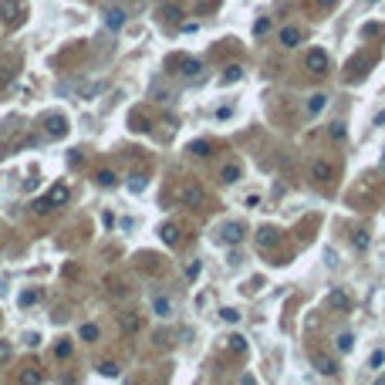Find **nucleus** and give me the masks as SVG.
Segmentation results:
<instances>
[{
    "label": "nucleus",
    "instance_id": "7ed1b4c3",
    "mask_svg": "<svg viewBox=\"0 0 385 385\" xmlns=\"http://www.w3.org/2000/svg\"><path fill=\"white\" fill-rule=\"evenodd\" d=\"M179 200H183L186 206H200V203H203V189L196 183H186L183 189H179Z\"/></svg>",
    "mask_w": 385,
    "mask_h": 385
},
{
    "label": "nucleus",
    "instance_id": "72a5a7b5",
    "mask_svg": "<svg viewBox=\"0 0 385 385\" xmlns=\"http://www.w3.org/2000/svg\"><path fill=\"white\" fill-rule=\"evenodd\" d=\"M10 361V341H0V365Z\"/></svg>",
    "mask_w": 385,
    "mask_h": 385
},
{
    "label": "nucleus",
    "instance_id": "393cba45",
    "mask_svg": "<svg viewBox=\"0 0 385 385\" xmlns=\"http://www.w3.org/2000/svg\"><path fill=\"white\" fill-rule=\"evenodd\" d=\"M54 355H57V358H68V355H71V341H68V338H64V341H57Z\"/></svg>",
    "mask_w": 385,
    "mask_h": 385
},
{
    "label": "nucleus",
    "instance_id": "39448f33",
    "mask_svg": "<svg viewBox=\"0 0 385 385\" xmlns=\"http://www.w3.org/2000/svg\"><path fill=\"white\" fill-rule=\"evenodd\" d=\"M301 37H304V34H301V27H284V31H281V44H284V48H297V44H301Z\"/></svg>",
    "mask_w": 385,
    "mask_h": 385
},
{
    "label": "nucleus",
    "instance_id": "f8f14e48",
    "mask_svg": "<svg viewBox=\"0 0 385 385\" xmlns=\"http://www.w3.org/2000/svg\"><path fill=\"white\" fill-rule=\"evenodd\" d=\"M98 372H102L105 378H119L122 375V369L115 365V361H98Z\"/></svg>",
    "mask_w": 385,
    "mask_h": 385
},
{
    "label": "nucleus",
    "instance_id": "9d476101",
    "mask_svg": "<svg viewBox=\"0 0 385 385\" xmlns=\"http://www.w3.org/2000/svg\"><path fill=\"white\" fill-rule=\"evenodd\" d=\"M220 179H223V183H237V179H240V166H237V162L223 166L220 169Z\"/></svg>",
    "mask_w": 385,
    "mask_h": 385
},
{
    "label": "nucleus",
    "instance_id": "c756f323",
    "mask_svg": "<svg viewBox=\"0 0 385 385\" xmlns=\"http://www.w3.org/2000/svg\"><path fill=\"white\" fill-rule=\"evenodd\" d=\"M31 209H34V213H51L54 206H51L48 200H34V206H31Z\"/></svg>",
    "mask_w": 385,
    "mask_h": 385
},
{
    "label": "nucleus",
    "instance_id": "c9c22d12",
    "mask_svg": "<svg viewBox=\"0 0 385 385\" xmlns=\"http://www.w3.org/2000/svg\"><path fill=\"white\" fill-rule=\"evenodd\" d=\"M331 304L341 307V304H348V301H345V294H338V291H335V294H331Z\"/></svg>",
    "mask_w": 385,
    "mask_h": 385
},
{
    "label": "nucleus",
    "instance_id": "dca6fc26",
    "mask_svg": "<svg viewBox=\"0 0 385 385\" xmlns=\"http://www.w3.org/2000/svg\"><path fill=\"white\" fill-rule=\"evenodd\" d=\"M324 105H328V95H311V102H307V112H311V115H318L321 108H324Z\"/></svg>",
    "mask_w": 385,
    "mask_h": 385
},
{
    "label": "nucleus",
    "instance_id": "6ab92c4d",
    "mask_svg": "<svg viewBox=\"0 0 385 385\" xmlns=\"http://www.w3.org/2000/svg\"><path fill=\"white\" fill-rule=\"evenodd\" d=\"M335 345H338V352H352L355 335H348V331H345V335H338V341H335Z\"/></svg>",
    "mask_w": 385,
    "mask_h": 385
},
{
    "label": "nucleus",
    "instance_id": "9b49d317",
    "mask_svg": "<svg viewBox=\"0 0 385 385\" xmlns=\"http://www.w3.org/2000/svg\"><path fill=\"white\" fill-rule=\"evenodd\" d=\"M108 88V85H105V81H95V85H85V88L78 91L81 98H85V102H88V98H95V95H102V91Z\"/></svg>",
    "mask_w": 385,
    "mask_h": 385
},
{
    "label": "nucleus",
    "instance_id": "5701e85b",
    "mask_svg": "<svg viewBox=\"0 0 385 385\" xmlns=\"http://www.w3.org/2000/svg\"><path fill=\"white\" fill-rule=\"evenodd\" d=\"M226 345L233 348V352H247V341H243L240 335H233V338H226Z\"/></svg>",
    "mask_w": 385,
    "mask_h": 385
},
{
    "label": "nucleus",
    "instance_id": "c85d7f7f",
    "mask_svg": "<svg viewBox=\"0 0 385 385\" xmlns=\"http://www.w3.org/2000/svg\"><path fill=\"white\" fill-rule=\"evenodd\" d=\"M34 301H37V291H24V294H21V307H31Z\"/></svg>",
    "mask_w": 385,
    "mask_h": 385
},
{
    "label": "nucleus",
    "instance_id": "f03ea898",
    "mask_svg": "<svg viewBox=\"0 0 385 385\" xmlns=\"http://www.w3.org/2000/svg\"><path fill=\"white\" fill-rule=\"evenodd\" d=\"M102 17H105V27H108V31H122V27H125V10L122 7H108Z\"/></svg>",
    "mask_w": 385,
    "mask_h": 385
},
{
    "label": "nucleus",
    "instance_id": "ddd939ff",
    "mask_svg": "<svg viewBox=\"0 0 385 385\" xmlns=\"http://www.w3.org/2000/svg\"><path fill=\"white\" fill-rule=\"evenodd\" d=\"M95 183H98V186H105V189H108V186H115V183H119V176H115L112 169H102V172H98V176H95Z\"/></svg>",
    "mask_w": 385,
    "mask_h": 385
},
{
    "label": "nucleus",
    "instance_id": "cd10ccee",
    "mask_svg": "<svg viewBox=\"0 0 385 385\" xmlns=\"http://www.w3.org/2000/svg\"><path fill=\"white\" fill-rule=\"evenodd\" d=\"M257 240H260V247H271L277 237H274V230H260V237H257Z\"/></svg>",
    "mask_w": 385,
    "mask_h": 385
},
{
    "label": "nucleus",
    "instance_id": "473e14b6",
    "mask_svg": "<svg viewBox=\"0 0 385 385\" xmlns=\"http://www.w3.org/2000/svg\"><path fill=\"white\" fill-rule=\"evenodd\" d=\"M267 31H271V21H267V17H260V21L254 24V34H267Z\"/></svg>",
    "mask_w": 385,
    "mask_h": 385
},
{
    "label": "nucleus",
    "instance_id": "4468645a",
    "mask_svg": "<svg viewBox=\"0 0 385 385\" xmlns=\"http://www.w3.org/2000/svg\"><path fill=\"white\" fill-rule=\"evenodd\" d=\"M122 331H128V335H136V331H139V318H136V314H122Z\"/></svg>",
    "mask_w": 385,
    "mask_h": 385
},
{
    "label": "nucleus",
    "instance_id": "0eeeda50",
    "mask_svg": "<svg viewBox=\"0 0 385 385\" xmlns=\"http://www.w3.org/2000/svg\"><path fill=\"white\" fill-rule=\"evenodd\" d=\"M307 68H311V71H324V68H328V54H324V51H311V54H307Z\"/></svg>",
    "mask_w": 385,
    "mask_h": 385
},
{
    "label": "nucleus",
    "instance_id": "2f4dec72",
    "mask_svg": "<svg viewBox=\"0 0 385 385\" xmlns=\"http://www.w3.org/2000/svg\"><path fill=\"white\" fill-rule=\"evenodd\" d=\"M331 139H335V142H341V139H345V125H341V122H335V125H331Z\"/></svg>",
    "mask_w": 385,
    "mask_h": 385
},
{
    "label": "nucleus",
    "instance_id": "7c9ffc66",
    "mask_svg": "<svg viewBox=\"0 0 385 385\" xmlns=\"http://www.w3.org/2000/svg\"><path fill=\"white\" fill-rule=\"evenodd\" d=\"M24 345H27V348H37V345H41V335H37V331H27V335H24Z\"/></svg>",
    "mask_w": 385,
    "mask_h": 385
},
{
    "label": "nucleus",
    "instance_id": "f3484780",
    "mask_svg": "<svg viewBox=\"0 0 385 385\" xmlns=\"http://www.w3.org/2000/svg\"><path fill=\"white\" fill-rule=\"evenodd\" d=\"M41 378H44V375H41L37 369H24V372H21V382H24V385H37Z\"/></svg>",
    "mask_w": 385,
    "mask_h": 385
},
{
    "label": "nucleus",
    "instance_id": "aec40b11",
    "mask_svg": "<svg viewBox=\"0 0 385 385\" xmlns=\"http://www.w3.org/2000/svg\"><path fill=\"white\" fill-rule=\"evenodd\" d=\"M203 71V64L200 61H189V57H186V61H183V74H189V78H196V74H200Z\"/></svg>",
    "mask_w": 385,
    "mask_h": 385
},
{
    "label": "nucleus",
    "instance_id": "20e7f679",
    "mask_svg": "<svg viewBox=\"0 0 385 385\" xmlns=\"http://www.w3.org/2000/svg\"><path fill=\"white\" fill-rule=\"evenodd\" d=\"M152 311H156V318H172V301L162 297V294H156L152 297Z\"/></svg>",
    "mask_w": 385,
    "mask_h": 385
},
{
    "label": "nucleus",
    "instance_id": "412c9836",
    "mask_svg": "<svg viewBox=\"0 0 385 385\" xmlns=\"http://www.w3.org/2000/svg\"><path fill=\"white\" fill-rule=\"evenodd\" d=\"M318 369L324 372V375H335V372H338V365H335L331 358H318Z\"/></svg>",
    "mask_w": 385,
    "mask_h": 385
},
{
    "label": "nucleus",
    "instance_id": "a211bd4d",
    "mask_svg": "<svg viewBox=\"0 0 385 385\" xmlns=\"http://www.w3.org/2000/svg\"><path fill=\"white\" fill-rule=\"evenodd\" d=\"M162 240H166L169 247H172V243L179 240V230H176V226H172V223H166V226H162Z\"/></svg>",
    "mask_w": 385,
    "mask_h": 385
},
{
    "label": "nucleus",
    "instance_id": "2eb2a0df",
    "mask_svg": "<svg viewBox=\"0 0 385 385\" xmlns=\"http://www.w3.org/2000/svg\"><path fill=\"white\" fill-rule=\"evenodd\" d=\"M78 338H81V341H98V328H95V324H81Z\"/></svg>",
    "mask_w": 385,
    "mask_h": 385
},
{
    "label": "nucleus",
    "instance_id": "f257e3e1",
    "mask_svg": "<svg viewBox=\"0 0 385 385\" xmlns=\"http://www.w3.org/2000/svg\"><path fill=\"white\" fill-rule=\"evenodd\" d=\"M68 119H64V115H48V119H44V136L48 139H61V136H68Z\"/></svg>",
    "mask_w": 385,
    "mask_h": 385
},
{
    "label": "nucleus",
    "instance_id": "1a4fd4ad",
    "mask_svg": "<svg viewBox=\"0 0 385 385\" xmlns=\"http://www.w3.org/2000/svg\"><path fill=\"white\" fill-rule=\"evenodd\" d=\"M331 176H335V166H331V162H318V166H314V179H321V183H328Z\"/></svg>",
    "mask_w": 385,
    "mask_h": 385
},
{
    "label": "nucleus",
    "instance_id": "4be33fe9",
    "mask_svg": "<svg viewBox=\"0 0 385 385\" xmlns=\"http://www.w3.org/2000/svg\"><path fill=\"white\" fill-rule=\"evenodd\" d=\"M189 152H192V156H209V142H203V139H200V142H192Z\"/></svg>",
    "mask_w": 385,
    "mask_h": 385
},
{
    "label": "nucleus",
    "instance_id": "423d86ee",
    "mask_svg": "<svg viewBox=\"0 0 385 385\" xmlns=\"http://www.w3.org/2000/svg\"><path fill=\"white\" fill-rule=\"evenodd\" d=\"M68 196H71V192H68V186H64V183H57V186H51L48 203H51V206H61V203H68Z\"/></svg>",
    "mask_w": 385,
    "mask_h": 385
},
{
    "label": "nucleus",
    "instance_id": "bb28decb",
    "mask_svg": "<svg viewBox=\"0 0 385 385\" xmlns=\"http://www.w3.org/2000/svg\"><path fill=\"white\" fill-rule=\"evenodd\" d=\"M240 68H237V64H233V68H226V74H223V85H230V81H237V78H240Z\"/></svg>",
    "mask_w": 385,
    "mask_h": 385
},
{
    "label": "nucleus",
    "instance_id": "a878e982",
    "mask_svg": "<svg viewBox=\"0 0 385 385\" xmlns=\"http://www.w3.org/2000/svg\"><path fill=\"white\" fill-rule=\"evenodd\" d=\"M220 318L233 324V321H240V311H237V307H223V311H220Z\"/></svg>",
    "mask_w": 385,
    "mask_h": 385
},
{
    "label": "nucleus",
    "instance_id": "b1692460",
    "mask_svg": "<svg viewBox=\"0 0 385 385\" xmlns=\"http://www.w3.org/2000/svg\"><path fill=\"white\" fill-rule=\"evenodd\" d=\"M128 189H132V192H142V189H145V176H128Z\"/></svg>",
    "mask_w": 385,
    "mask_h": 385
},
{
    "label": "nucleus",
    "instance_id": "6e6552de",
    "mask_svg": "<svg viewBox=\"0 0 385 385\" xmlns=\"http://www.w3.org/2000/svg\"><path fill=\"white\" fill-rule=\"evenodd\" d=\"M240 237H243V226L240 223H223V240L226 243H240Z\"/></svg>",
    "mask_w": 385,
    "mask_h": 385
},
{
    "label": "nucleus",
    "instance_id": "f704fd0d",
    "mask_svg": "<svg viewBox=\"0 0 385 385\" xmlns=\"http://www.w3.org/2000/svg\"><path fill=\"white\" fill-rule=\"evenodd\" d=\"M37 186H41V179H37V176H31V179H24V189H27V192H34V189H37Z\"/></svg>",
    "mask_w": 385,
    "mask_h": 385
}]
</instances>
